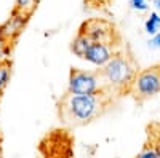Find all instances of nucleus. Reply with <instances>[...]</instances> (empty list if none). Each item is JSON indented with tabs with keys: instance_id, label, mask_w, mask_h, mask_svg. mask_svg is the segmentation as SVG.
Segmentation results:
<instances>
[{
	"instance_id": "3",
	"label": "nucleus",
	"mask_w": 160,
	"mask_h": 158,
	"mask_svg": "<svg viewBox=\"0 0 160 158\" xmlns=\"http://www.w3.org/2000/svg\"><path fill=\"white\" fill-rule=\"evenodd\" d=\"M128 93L136 99H149L160 93V65L138 70Z\"/></svg>"
},
{
	"instance_id": "17",
	"label": "nucleus",
	"mask_w": 160,
	"mask_h": 158,
	"mask_svg": "<svg viewBox=\"0 0 160 158\" xmlns=\"http://www.w3.org/2000/svg\"><path fill=\"white\" fill-rule=\"evenodd\" d=\"M152 146H154V150H155L157 158H160V136H158L155 141H152Z\"/></svg>"
},
{
	"instance_id": "8",
	"label": "nucleus",
	"mask_w": 160,
	"mask_h": 158,
	"mask_svg": "<svg viewBox=\"0 0 160 158\" xmlns=\"http://www.w3.org/2000/svg\"><path fill=\"white\" fill-rule=\"evenodd\" d=\"M91 43H93V42L90 40V37H88L87 34L78 32L77 37L72 40L71 50H72V53H74L75 56H78V58H85V55H87L88 48L91 46Z\"/></svg>"
},
{
	"instance_id": "14",
	"label": "nucleus",
	"mask_w": 160,
	"mask_h": 158,
	"mask_svg": "<svg viewBox=\"0 0 160 158\" xmlns=\"http://www.w3.org/2000/svg\"><path fill=\"white\" fill-rule=\"evenodd\" d=\"M10 55V45L0 43V62H8L7 58Z\"/></svg>"
},
{
	"instance_id": "13",
	"label": "nucleus",
	"mask_w": 160,
	"mask_h": 158,
	"mask_svg": "<svg viewBox=\"0 0 160 158\" xmlns=\"http://www.w3.org/2000/svg\"><path fill=\"white\" fill-rule=\"evenodd\" d=\"M135 158H157V155H155V150H154V146H152V142L151 144H148Z\"/></svg>"
},
{
	"instance_id": "4",
	"label": "nucleus",
	"mask_w": 160,
	"mask_h": 158,
	"mask_svg": "<svg viewBox=\"0 0 160 158\" xmlns=\"http://www.w3.org/2000/svg\"><path fill=\"white\" fill-rule=\"evenodd\" d=\"M104 89V83L99 77V72L72 69L69 72L68 93L71 94H95Z\"/></svg>"
},
{
	"instance_id": "7",
	"label": "nucleus",
	"mask_w": 160,
	"mask_h": 158,
	"mask_svg": "<svg viewBox=\"0 0 160 158\" xmlns=\"http://www.w3.org/2000/svg\"><path fill=\"white\" fill-rule=\"evenodd\" d=\"M117 55L115 51V45L111 43H98V42H93L91 46L88 48L87 55H85V61L96 65V67H104L114 56Z\"/></svg>"
},
{
	"instance_id": "9",
	"label": "nucleus",
	"mask_w": 160,
	"mask_h": 158,
	"mask_svg": "<svg viewBox=\"0 0 160 158\" xmlns=\"http://www.w3.org/2000/svg\"><path fill=\"white\" fill-rule=\"evenodd\" d=\"M144 31L148 32L151 37L155 35L160 31V13H157V11L151 13L149 18L146 19V22H144Z\"/></svg>"
},
{
	"instance_id": "11",
	"label": "nucleus",
	"mask_w": 160,
	"mask_h": 158,
	"mask_svg": "<svg viewBox=\"0 0 160 158\" xmlns=\"http://www.w3.org/2000/svg\"><path fill=\"white\" fill-rule=\"evenodd\" d=\"M37 0H15V10H19L22 13H32V10L35 8Z\"/></svg>"
},
{
	"instance_id": "10",
	"label": "nucleus",
	"mask_w": 160,
	"mask_h": 158,
	"mask_svg": "<svg viewBox=\"0 0 160 158\" xmlns=\"http://www.w3.org/2000/svg\"><path fill=\"white\" fill-rule=\"evenodd\" d=\"M8 82H10V64L0 62V93L7 88Z\"/></svg>"
},
{
	"instance_id": "12",
	"label": "nucleus",
	"mask_w": 160,
	"mask_h": 158,
	"mask_svg": "<svg viewBox=\"0 0 160 158\" xmlns=\"http://www.w3.org/2000/svg\"><path fill=\"white\" fill-rule=\"evenodd\" d=\"M130 7L138 13H144L149 10V2L148 0H130Z\"/></svg>"
},
{
	"instance_id": "16",
	"label": "nucleus",
	"mask_w": 160,
	"mask_h": 158,
	"mask_svg": "<svg viewBox=\"0 0 160 158\" xmlns=\"http://www.w3.org/2000/svg\"><path fill=\"white\" fill-rule=\"evenodd\" d=\"M88 5H93V7H102L109 2V0H85Z\"/></svg>"
},
{
	"instance_id": "15",
	"label": "nucleus",
	"mask_w": 160,
	"mask_h": 158,
	"mask_svg": "<svg viewBox=\"0 0 160 158\" xmlns=\"http://www.w3.org/2000/svg\"><path fill=\"white\" fill-rule=\"evenodd\" d=\"M149 46L151 48H160V31L151 37V40H149Z\"/></svg>"
},
{
	"instance_id": "1",
	"label": "nucleus",
	"mask_w": 160,
	"mask_h": 158,
	"mask_svg": "<svg viewBox=\"0 0 160 158\" xmlns=\"http://www.w3.org/2000/svg\"><path fill=\"white\" fill-rule=\"evenodd\" d=\"M112 102L111 93L102 89L95 94H71L68 93L59 104L61 118L69 125H85L98 118Z\"/></svg>"
},
{
	"instance_id": "18",
	"label": "nucleus",
	"mask_w": 160,
	"mask_h": 158,
	"mask_svg": "<svg viewBox=\"0 0 160 158\" xmlns=\"http://www.w3.org/2000/svg\"><path fill=\"white\" fill-rule=\"evenodd\" d=\"M154 2V7H155V11L160 13V0H152Z\"/></svg>"
},
{
	"instance_id": "5",
	"label": "nucleus",
	"mask_w": 160,
	"mask_h": 158,
	"mask_svg": "<svg viewBox=\"0 0 160 158\" xmlns=\"http://www.w3.org/2000/svg\"><path fill=\"white\" fill-rule=\"evenodd\" d=\"M80 32L87 34L91 42L111 43V45H115V42H117V34H115L114 26L104 19H99V18H93V19L85 21L82 24V27H80Z\"/></svg>"
},
{
	"instance_id": "6",
	"label": "nucleus",
	"mask_w": 160,
	"mask_h": 158,
	"mask_svg": "<svg viewBox=\"0 0 160 158\" xmlns=\"http://www.w3.org/2000/svg\"><path fill=\"white\" fill-rule=\"evenodd\" d=\"M29 13H22L19 10H13L10 18L0 26V43L10 45L21 35L22 29L26 27V22L29 19Z\"/></svg>"
},
{
	"instance_id": "2",
	"label": "nucleus",
	"mask_w": 160,
	"mask_h": 158,
	"mask_svg": "<svg viewBox=\"0 0 160 158\" xmlns=\"http://www.w3.org/2000/svg\"><path fill=\"white\" fill-rule=\"evenodd\" d=\"M99 77L104 83V89L109 93H128V89L138 74L136 64L125 53L117 55L99 70Z\"/></svg>"
}]
</instances>
